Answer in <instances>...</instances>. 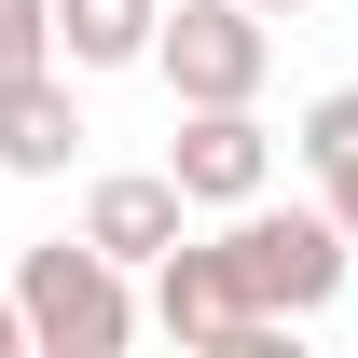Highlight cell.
<instances>
[{
  "instance_id": "6da1fadb",
  "label": "cell",
  "mask_w": 358,
  "mask_h": 358,
  "mask_svg": "<svg viewBox=\"0 0 358 358\" xmlns=\"http://www.w3.org/2000/svg\"><path fill=\"white\" fill-rule=\"evenodd\" d=\"M345 275H358V234L345 207H221V234L193 248L179 234L166 262H152V331L193 358H221L234 331H262V317H331L345 303Z\"/></svg>"
},
{
  "instance_id": "8fae6325",
  "label": "cell",
  "mask_w": 358,
  "mask_h": 358,
  "mask_svg": "<svg viewBox=\"0 0 358 358\" xmlns=\"http://www.w3.org/2000/svg\"><path fill=\"white\" fill-rule=\"evenodd\" d=\"M262 14H303V0H262Z\"/></svg>"
},
{
  "instance_id": "5b68a950",
  "label": "cell",
  "mask_w": 358,
  "mask_h": 358,
  "mask_svg": "<svg viewBox=\"0 0 358 358\" xmlns=\"http://www.w3.org/2000/svg\"><path fill=\"white\" fill-rule=\"evenodd\" d=\"M83 234L110 248V262H138V275H152L179 234H193V193H179V166H110V179L83 193Z\"/></svg>"
},
{
  "instance_id": "9c48e42d",
  "label": "cell",
  "mask_w": 358,
  "mask_h": 358,
  "mask_svg": "<svg viewBox=\"0 0 358 358\" xmlns=\"http://www.w3.org/2000/svg\"><path fill=\"white\" fill-rule=\"evenodd\" d=\"M317 193H331V207H345V234H358V152H331V166H317Z\"/></svg>"
},
{
  "instance_id": "ba28073f",
  "label": "cell",
  "mask_w": 358,
  "mask_h": 358,
  "mask_svg": "<svg viewBox=\"0 0 358 358\" xmlns=\"http://www.w3.org/2000/svg\"><path fill=\"white\" fill-rule=\"evenodd\" d=\"M55 55V0H0V69H42Z\"/></svg>"
},
{
  "instance_id": "8992f818",
  "label": "cell",
  "mask_w": 358,
  "mask_h": 358,
  "mask_svg": "<svg viewBox=\"0 0 358 358\" xmlns=\"http://www.w3.org/2000/svg\"><path fill=\"white\" fill-rule=\"evenodd\" d=\"M83 152V110H69V55L42 69H0V179H55Z\"/></svg>"
},
{
  "instance_id": "30bf717a",
  "label": "cell",
  "mask_w": 358,
  "mask_h": 358,
  "mask_svg": "<svg viewBox=\"0 0 358 358\" xmlns=\"http://www.w3.org/2000/svg\"><path fill=\"white\" fill-rule=\"evenodd\" d=\"M0 358H42V345H28V303H14V275H0Z\"/></svg>"
},
{
  "instance_id": "7a4b0ae2",
  "label": "cell",
  "mask_w": 358,
  "mask_h": 358,
  "mask_svg": "<svg viewBox=\"0 0 358 358\" xmlns=\"http://www.w3.org/2000/svg\"><path fill=\"white\" fill-rule=\"evenodd\" d=\"M14 303H28V345H42V358H124L138 331H152L138 262H110L96 234H42V248H14Z\"/></svg>"
},
{
  "instance_id": "52a82bcc",
  "label": "cell",
  "mask_w": 358,
  "mask_h": 358,
  "mask_svg": "<svg viewBox=\"0 0 358 358\" xmlns=\"http://www.w3.org/2000/svg\"><path fill=\"white\" fill-rule=\"evenodd\" d=\"M166 0H55V55L69 69H152Z\"/></svg>"
},
{
  "instance_id": "3957f363",
  "label": "cell",
  "mask_w": 358,
  "mask_h": 358,
  "mask_svg": "<svg viewBox=\"0 0 358 358\" xmlns=\"http://www.w3.org/2000/svg\"><path fill=\"white\" fill-rule=\"evenodd\" d=\"M152 69H166L179 110H248L262 69H275V28H262V0H166Z\"/></svg>"
},
{
  "instance_id": "277c9868",
  "label": "cell",
  "mask_w": 358,
  "mask_h": 358,
  "mask_svg": "<svg viewBox=\"0 0 358 358\" xmlns=\"http://www.w3.org/2000/svg\"><path fill=\"white\" fill-rule=\"evenodd\" d=\"M166 166H179V193H193V207H248V193L275 179V124H262V96H248V110H179Z\"/></svg>"
}]
</instances>
